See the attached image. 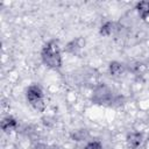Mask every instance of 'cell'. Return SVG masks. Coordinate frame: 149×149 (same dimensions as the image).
Segmentation results:
<instances>
[{"label": "cell", "instance_id": "obj_1", "mask_svg": "<svg viewBox=\"0 0 149 149\" xmlns=\"http://www.w3.org/2000/svg\"><path fill=\"white\" fill-rule=\"evenodd\" d=\"M42 61L45 65L52 69H58L62 65V56L58 43L56 41H49L44 44L41 52Z\"/></svg>", "mask_w": 149, "mask_h": 149}, {"label": "cell", "instance_id": "obj_2", "mask_svg": "<svg viewBox=\"0 0 149 149\" xmlns=\"http://www.w3.org/2000/svg\"><path fill=\"white\" fill-rule=\"evenodd\" d=\"M27 101L35 108H41L43 106V92L41 87L36 84L30 85L26 91Z\"/></svg>", "mask_w": 149, "mask_h": 149}, {"label": "cell", "instance_id": "obj_3", "mask_svg": "<svg viewBox=\"0 0 149 149\" xmlns=\"http://www.w3.org/2000/svg\"><path fill=\"white\" fill-rule=\"evenodd\" d=\"M136 9L139 15L144 20L149 16V1H141L136 5Z\"/></svg>", "mask_w": 149, "mask_h": 149}, {"label": "cell", "instance_id": "obj_4", "mask_svg": "<svg viewBox=\"0 0 149 149\" xmlns=\"http://www.w3.org/2000/svg\"><path fill=\"white\" fill-rule=\"evenodd\" d=\"M142 142V135L140 133H132L128 136V143L133 148H137Z\"/></svg>", "mask_w": 149, "mask_h": 149}, {"label": "cell", "instance_id": "obj_5", "mask_svg": "<svg viewBox=\"0 0 149 149\" xmlns=\"http://www.w3.org/2000/svg\"><path fill=\"white\" fill-rule=\"evenodd\" d=\"M81 47H83L81 40H80V38H77V40L71 41V42L66 45V51H69V52H71V54H76L78 50L81 49Z\"/></svg>", "mask_w": 149, "mask_h": 149}, {"label": "cell", "instance_id": "obj_6", "mask_svg": "<svg viewBox=\"0 0 149 149\" xmlns=\"http://www.w3.org/2000/svg\"><path fill=\"white\" fill-rule=\"evenodd\" d=\"M123 71V66L122 64L118 63V62H112L109 64V73L112 76H120Z\"/></svg>", "mask_w": 149, "mask_h": 149}, {"label": "cell", "instance_id": "obj_7", "mask_svg": "<svg viewBox=\"0 0 149 149\" xmlns=\"http://www.w3.org/2000/svg\"><path fill=\"white\" fill-rule=\"evenodd\" d=\"M15 126H16V121L13 118H10V116L3 119L2 120V123H1V127H2L3 130H9V129H12Z\"/></svg>", "mask_w": 149, "mask_h": 149}, {"label": "cell", "instance_id": "obj_8", "mask_svg": "<svg viewBox=\"0 0 149 149\" xmlns=\"http://www.w3.org/2000/svg\"><path fill=\"white\" fill-rule=\"evenodd\" d=\"M112 31H113V23L112 22H106L100 28V34H102V35H109V34H112Z\"/></svg>", "mask_w": 149, "mask_h": 149}, {"label": "cell", "instance_id": "obj_9", "mask_svg": "<svg viewBox=\"0 0 149 149\" xmlns=\"http://www.w3.org/2000/svg\"><path fill=\"white\" fill-rule=\"evenodd\" d=\"M84 149H101V143L98 140H92L85 144Z\"/></svg>", "mask_w": 149, "mask_h": 149}]
</instances>
